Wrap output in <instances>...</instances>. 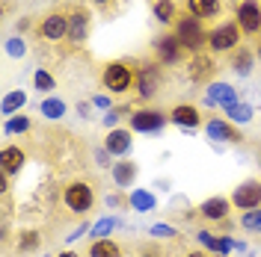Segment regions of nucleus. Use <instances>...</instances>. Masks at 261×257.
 Wrapping results in <instances>:
<instances>
[{
  "label": "nucleus",
  "instance_id": "1",
  "mask_svg": "<svg viewBox=\"0 0 261 257\" xmlns=\"http://www.w3.org/2000/svg\"><path fill=\"white\" fill-rule=\"evenodd\" d=\"M172 33L178 36V42L187 48V53L193 56V53H205L208 50V33L205 30V24H202V18L190 15V12H181L178 21L172 24Z\"/></svg>",
  "mask_w": 261,
  "mask_h": 257
},
{
  "label": "nucleus",
  "instance_id": "2",
  "mask_svg": "<svg viewBox=\"0 0 261 257\" xmlns=\"http://www.w3.org/2000/svg\"><path fill=\"white\" fill-rule=\"evenodd\" d=\"M134 80H137V71H134V65L128 59H113V62H107L101 68V86L110 95H125V92H130L134 89Z\"/></svg>",
  "mask_w": 261,
  "mask_h": 257
},
{
  "label": "nucleus",
  "instance_id": "3",
  "mask_svg": "<svg viewBox=\"0 0 261 257\" xmlns=\"http://www.w3.org/2000/svg\"><path fill=\"white\" fill-rule=\"evenodd\" d=\"M241 45H244V33L238 27V21H220L208 33V53H214V56H223V53L228 56Z\"/></svg>",
  "mask_w": 261,
  "mask_h": 257
},
{
  "label": "nucleus",
  "instance_id": "4",
  "mask_svg": "<svg viewBox=\"0 0 261 257\" xmlns=\"http://www.w3.org/2000/svg\"><path fill=\"white\" fill-rule=\"evenodd\" d=\"M134 71H137V80H134L137 98H140V101H151L163 86V65L158 62V59H151V62L134 65Z\"/></svg>",
  "mask_w": 261,
  "mask_h": 257
},
{
  "label": "nucleus",
  "instance_id": "5",
  "mask_svg": "<svg viewBox=\"0 0 261 257\" xmlns=\"http://www.w3.org/2000/svg\"><path fill=\"white\" fill-rule=\"evenodd\" d=\"M63 204L68 213L74 216H86L89 210L95 207V189L86 180H68L63 186Z\"/></svg>",
  "mask_w": 261,
  "mask_h": 257
},
{
  "label": "nucleus",
  "instance_id": "6",
  "mask_svg": "<svg viewBox=\"0 0 261 257\" xmlns=\"http://www.w3.org/2000/svg\"><path fill=\"white\" fill-rule=\"evenodd\" d=\"M151 48H154V59H158L161 65H181L184 59H190L187 48L178 42L175 33H163V36H158V39L151 42Z\"/></svg>",
  "mask_w": 261,
  "mask_h": 257
},
{
  "label": "nucleus",
  "instance_id": "7",
  "mask_svg": "<svg viewBox=\"0 0 261 257\" xmlns=\"http://www.w3.org/2000/svg\"><path fill=\"white\" fill-rule=\"evenodd\" d=\"M166 121H169V113L154 110V107H140V110H134V115H128L130 130H137V133H161Z\"/></svg>",
  "mask_w": 261,
  "mask_h": 257
},
{
  "label": "nucleus",
  "instance_id": "8",
  "mask_svg": "<svg viewBox=\"0 0 261 257\" xmlns=\"http://www.w3.org/2000/svg\"><path fill=\"white\" fill-rule=\"evenodd\" d=\"M234 21L244 36L249 39H258L261 36V0H241L238 3V12H234Z\"/></svg>",
  "mask_w": 261,
  "mask_h": 257
},
{
  "label": "nucleus",
  "instance_id": "9",
  "mask_svg": "<svg viewBox=\"0 0 261 257\" xmlns=\"http://www.w3.org/2000/svg\"><path fill=\"white\" fill-rule=\"evenodd\" d=\"M214 74H217V59H214V53H193L190 59H187V77L199 86H211L214 83Z\"/></svg>",
  "mask_w": 261,
  "mask_h": 257
},
{
  "label": "nucleus",
  "instance_id": "10",
  "mask_svg": "<svg viewBox=\"0 0 261 257\" xmlns=\"http://www.w3.org/2000/svg\"><path fill=\"white\" fill-rule=\"evenodd\" d=\"M36 36L48 39V42H60L68 39V12H48L42 21H36Z\"/></svg>",
  "mask_w": 261,
  "mask_h": 257
},
{
  "label": "nucleus",
  "instance_id": "11",
  "mask_svg": "<svg viewBox=\"0 0 261 257\" xmlns=\"http://www.w3.org/2000/svg\"><path fill=\"white\" fill-rule=\"evenodd\" d=\"M231 207H238V210L261 207V180L249 177L241 186H234V192H231Z\"/></svg>",
  "mask_w": 261,
  "mask_h": 257
},
{
  "label": "nucleus",
  "instance_id": "12",
  "mask_svg": "<svg viewBox=\"0 0 261 257\" xmlns=\"http://www.w3.org/2000/svg\"><path fill=\"white\" fill-rule=\"evenodd\" d=\"M228 210H231V198H226V195H211V198H205L199 204V216L205 222H211V225H223L228 219Z\"/></svg>",
  "mask_w": 261,
  "mask_h": 257
},
{
  "label": "nucleus",
  "instance_id": "13",
  "mask_svg": "<svg viewBox=\"0 0 261 257\" xmlns=\"http://www.w3.org/2000/svg\"><path fill=\"white\" fill-rule=\"evenodd\" d=\"M205 133H208V139H214V142H244V133L238 130V124H231V121H226V118H208L205 121Z\"/></svg>",
  "mask_w": 261,
  "mask_h": 257
},
{
  "label": "nucleus",
  "instance_id": "14",
  "mask_svg": "<svg viewBox=\"0 0 261 257\" xmlns=\"http://www.w3.org/2000/svg\"><path fill=\"white\" fill-rule=\"evenodd\" d=\"M89 36V9L86 6H68V42L83 45Z\"/></svg>",
  "mask_w": 261,
  "mask_h": 257
},
{
  "label": "nucleus",
  "instance_id": "15",
  "mask_svg": "<svg viewBox=\"0 0 261 257\" xmlns=\"http://www.w3.org/2000/svg\"><path fill=\"white\" fill-rule=\"evenodd\" d=\"M205 104H208V107H223V110H228V107L238 104V92H234L228 83L214 80L211 86H205Z\"/></svg>",
  "mask_w": 261,
  "mask_h": 257
},
{
  "label": "nucleus",
  "instance_id": "16",
  "mask_svg": "<svg viewBox=\"0 0 261 257\" xmlns=\"http://www.w3.org/2000/svg\"><path fill=\"white\" fill-rule=\"evenodd\" d=\"M169 121L178 124V127L196 130L199 124H202V113H199L196 104H175V107L169 110Z\"/></svg>",
  "mask_w": 261,
  "mask_h": 257
},
{
  "label": "nucleus",
  "instance_id": "17",
  "mask_svg": "<svg viewBox=\"0 0 261 257\" xmlns=\"http://www.w3.org/2000/svg\"><path fill=\"white\" fill-rule=\"evenodd\" d=\"M27 163V151H21V145H3L0 151V172L3 175H18Z\"/></svg>",
  "mask_w": 261,
  "mask_h": 257
},
{
  "label": "nucleus",
  "instance_id": "18",
  "mask_svg": "<svg viewBox=\"0 0 261 257\" xmlns=\"http://www.w3.org/2000/svg\"><path fill=\"white\" fill-rule=\"evenodd\" d=\"M134 139H130V130H122V127H113L107 133V139H104V151L110 154V157H122V154H128Z\"/></svg>",
  "mask_w": 261,
  "mask_h": 257
},
{
  "label": "nucleus",
  "instance_id": "19",
  "mask_svg": "<svg viewBox=\"0 0 261 257\" xmlns=\"http://www.w3.org/2000/svg\"><path fill=\"white\" fill-rule=\"evenodd\" d=\"M252 65H255V50L246 48V45H241L238 50L228 53V68H231L234 74H241V77H249Z\"/></svg>",
  "mask_w": 261,
  "mask_h": 257
},
{
  "label": "nucleus",
  "instance_id": "20",
  "mask_svg": "<svg viewBox=\"0 0 261 257\" xmlns=\"http://www.w3.org/2000/svg\"><path fill=\"white\" fill-rule=\"evenodd\" d=\"M184 12L202 18V21L220 18L223 15V0H184Z\"/></svg>",
  "mask_w": 261,
  "mask_h": 257
},
{
  "label": "nucleus",
  "instance_id": "21",
  "mask_svg": "<svg viewBox=\"0 0 261 257\" xmlns=\"http://www.w3.org/2000/svg\"><path fill=\"white\" fill-rule=\"evenodd\" d=\"M89 257H125V248H122L116 240L104 237V240L89 242Z\"/></svg>",
  "mask_w": 261,
  "mask_h": 257
},
{
  "label": "nucleus",
  "instance_id": "22",
  "mask_svg": "<svg viewBox=\"0 0 261 257\" xmlns=\"http://www.w3.org/2000/svg\"><path fill=\"white\" fill-rule=\"evenodd\" d=\"M113 180H116V186H130L134 180H137V163L134 160H119L113 163Z\"/></svg>",
  "mask_w": 261,
  "mask_h": 257
},
{
  "label": "nucleus",
  "instance_id": "23",
  "mask_svg": "<svg viewBox=\"0 0 261 257\" xmlns=\"http://www.w3.org/2000/svg\"><path fill=\"white\" fill-rule=\"evenodd\" d=\"M151 12H154V21H161L163 27H169V24L178 21L175 0H154V3H151Z\"/></svg>",
  "mask_w": 261,
  "mask_h": 257
},
{
  "label": "nucleus",
  "instance_id": "24",
  "mask_svg": "<svg viewBox=\"0 0 261 257\" xmlns=\"http://www.w3.org/2000/svg\"><path fill=\"white\" fill-rule=\"evenodd\" d=\"M128 207L137 210V213H151V210L158 207V198L148 192V189H134L128 195Z\"/></svg>",
  "mask_w": 261,
  "mask_h": 257
},
{
  "label": "nucleus",
  "instance_id": "25",
  "mask_svg": "<svg viewBox=\"0 0 261 257\" xmlns=\"http://www.w3.org/2000/svg\"><path fill=\"white\" fill-rule=\"evenodd\" d=\"M42 245V237H39V231H21L18 234V242H15V251L18 254H30Z\"/></svg>",
  "mask_w": 261,
  "mask_h": 257
},
{
  "label": "nucleus",
  "instance_id": "26",
  "mask_svg": "<svg viewBox=\"0 0 261 257\" xmlns=\"http://www.w3.org/2000/svg\"><path fill=\"white\" fill-rule=\"evenodd\" d=\"M24 104H27V92L15 89V92H9V95L3 98V104H0V113H3V115H12L15 110H21Z\"/></svg>",
  "mask_w": 261,
  "mask_h": 257
},
{
  "label": "nucleus",
  "instance_id": "27",
  "mask_svg": "<svg viewBox=\"0 0 261 257\" xmlns=\"http://www.w3.org/2000/svg\"><path fill=\"white\" fill-rule=\"evenodd\" d=\"M39 110H42V115H45V118H50V121H60V118L65 115V104L60 101V98H45Z\"/></svg>",
  "mask_w": 261,
  "mask_h": 257
},
{
  "label": "nucleus",
  "instance_id": "28",
  "mask_svg": "<svg viewBox=\"0 0 261 257\" xmlns=\"http://www.w3.org/2000/svg\"><path fill=\"white\" fill-rule=\"evenodd\" d=\"M226 115H228V121H231V124H246V121H252V107L238 101L234 107H228V110H226Z\"/></svg>",
  "mask_w": 261,
  "mask_h": 257
},
{
  "label": "nucleus",
  "instance_id": "29",
  "mask_svg": "<svg viewBox=\"0 0 261 257\" xmlns=\"http://www.w3.org/2000/svg\"><path fill=\"white\" fill-rule=\"evenodd\" d=\"M241 228H244L246 234H261V207L244 210L241 213Z\"/></svg>",
  "mask_w": 261,
  "mask_h": 257
},
{
  "label": "nucleus",
  "instance_id": "30",
  "mask_svg": "<svg viewBox=\"0 0 261 257\" xmlns=\"http://www.w3.org/2000/svg\"><path fill=\"white\" fill-rule=\"evenodd\" d=\"M33 86H36L39 92H54V89H57V80L50 77L45 68H39V71L33 74Z\"/></svg>",
  "mask_w": 261,
  "mask_h": 257
},
{
  "label": "nucleus",
  "instance_id": "31",
  "mask_svg": "<svg viewBox=\"0 0 261 257\" xmlns=\"http://www.w3.org/2000/svg\"><path fill=\"white\" fill-rule=\"evenodd\" d=\"M30 130V118L27 115H12L6 124H3V133L9 136V133H27Z\"/></svg>",
  "mask_w": 261,
  "mask_h": 257
},
{
  "label": "nucleus",
  "instance_id": "32",
  "mask_svg": "<svg viewBox=\"0 0 261 257\" xmlns=\"http://www.w3.org/2000/svg\"><path fill=\"white\" fill-rule=\"evenodd\" d=\"M116 225H119V222H116L113 216H104L101 222L92 225V237H95V240H104L107 234H113V231H116Z\"/></svg>",
  "mask_w": 261,
  "mask_h": 257
},
{
  "label": "nucleus",
  "instance_id": "33",
  "mask_svg": "<svg viewBox=\"0 0 261 257\" xmlns=\"http://www.w3.org/2000/svg\"><path fill=\"white\" fill-rule=\"evenodd\" d=\"M125 115H134V110H130L128 104H122V107H113L110 113L104 115V124H107V130H113L116 124H119V118H125Z\"/></svg>",
  "mask_w": 261,
  "mask_h": 257
},
{
  "label": "nucleus",
  "instance_id": "34",
  "mask_svg": "<svg viewBox=\"0 0 261 257\" xmlns=\"http://www.w3.org/2000/svg\"><path fill=\"white\" fill-rule=\"evenodd\" d=\"M6 53H9V56H24V53H27V45H24V39H21V36L9 39V42H6Z\"/></svg>",
  "mask_w": 261,
  "mask_h": 257
},
{
  "label": "nucleus",
  "instance_id": "35",
  "mask_svg": "<svg viewBox=\"0 0 261 257\" xmlns=\"http://www.w3.org/2000/svg\"><path fill=\"white\" fill-rule=\"evenodd\" d=\"M175 234H178V231L172 225H154L151 228V237H158V240H169V237H175Z\"/></svg>",
  "mask_w": 261,
  "mask_h": 257
},
{
  "label": "nucleus",
  "instance_id": "36",
  "mask_svg": "<svg viewBox=\"0 0 261 257\" xmlns=\"http://www.w3.org/2000/svg\"><path fill=\"white\" fill-rule=\"evenodd\" d=\"M92 104H95V107H101V110H107V113L113 110V107H110V98H104V95H98L95 101H92Z\"/></svg>",
  "mask_w": 261,
  "mask_h": 257
},
{
  "label": "nucleus",
  "instance_id": "37",
  "mask_svg": "<svg viewBox=\"0 0 261 257\" xmlns=\"http://www.w3.org/2000/svg\"><path fill=\"white\" fill-rule=\"evenodd\" d=\"M98 163H101V166H110V154H107V151H104V148H101V151H98Z\"/></svg>",
  "mask_w": 261,
  "mask_h": 257
},
{
  "label": "nucleus",
  "instance_id": "38",
  "mask_svg": "<svg viewBox=\"0 0 261 257\" xmlns=\"http://www.w3.org/2000/svg\"><path fill=\"white\" fill-rule=\"evenodd\" d=\"M83 234H86V225H81L77 231H74V234H68V242H71V240H77V237H83Z\"/></svg>",
  "mask_w": 261,
  "mask_h": 257
},
{
  "label": "nucleus",
  "instance_id": "39",
  "mask_svg": "<svg viewBox=\"0 0 261 257\" xmlns=\"http://www.w3.org/2000/svg\"><path fill=\"white\" fill-rule=\"evenodd\" d=\"M24 30H30V18H21L18 21V33H24Z\"/></svg>",
  "mask_w": 261,
  "mask_h": 257
},
{
  "label": "nucleus",
  "instance_id": "40",
  "mask_svg": "<svg viewBox=\"0 0 261 257\" xmlns=\"http://www.w3.org/2000/svg\"><path fill=\"white\" fill-rule=\"evenodd\" d=\"M89 3H92V6H98V9H104V6H110L113 0H89Z\"/></svg>",
  "mask_w": 261,
  "mask_h": 257
},
{
  "label": "nucleus",
  "instance_id": "41",
  "mask_svg": "<svg viewBox=\"0 0 261 257\" xmlns=\"http://www.w3.org/2000/svg\"><path fill=\"white\" fill-rule=\"evenodd\" d=\"M57 257H81V254H77V251H71V248H65V251H60Z\"/></svg>",
  "mask_w": 261,
  "mask_h": 257
},
{
  "label": "nucleus",
  "instance_id": "42",
  "mask_svg": "<svg viewBox=\"0 0 261 257\" xmlns=\"http://www.w3.org/2000/svg\"><path fill=\"white\" fill-rule=\"evenodd\" d=\"M184 257H208V254H205V251H187Z\"/></svg>",
  "mask_w": 261,
  "mask_h": 257
},
{
  "label": "nucleus",
  "instance_id": "43",
  "mask_svg": "<svg viewBox=\"0 0 261 257\" xmlns=\"http://www.w3.org/2000/svg\"><path fill=\"white\" fill-rule=\"evenodd\" d=\"M255 53H258V59H261V36H258V45H255Z\"/></svg>",
  "mask_w": 261,
  "mask_h": 257
},
{
  "label": "nucleus",
  "instance_id": "44",
  "mask_svg": "<svg viewBox=\"0 0 261 257\" xmlns=\"http://www.w3.org/2000/svg\"><path fill=\"white\" fill-rule=\"evenodd\" d=\"M258 166H261V151H258Z\"/></svg>",
  "mask_w": 261,
  "mask_h": 257
},
{
  "label": "nucleus",
  "instance_id": "45",
  "mask_svg": "<svg viewBox=\"0 0 261 257\" xmlns=\"http://www.w3.org/2000/svg\"><path fill=\"white\" fill-rule=\"evenodd\" d=\"M214 257H226V254H214Z\"/></svg>",
  "mask_w": 261,
  "mask_h": 257
}]
</instances>
